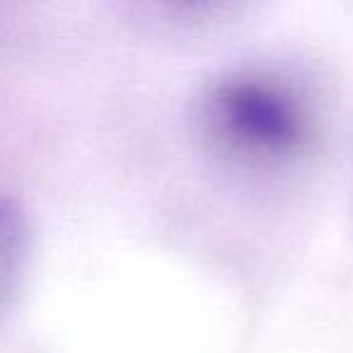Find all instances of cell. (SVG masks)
Segmentation results:
<instances>
[{
  "label": "cell",
  "instance_id": "6da1fadb",
  "mask_svg": "<svg viewBox=\"0 0 353 353\" xmlns=\"http://www.w3.org/2000/svg\"><path fill=\"white\" fill-rule=\"evenodd\" d=\"M206 121L228 148L266 160L298 155L310 136L303 99L283 80L261 73L221 80L206 102Z\"/></svg>",
  "mask_w": 353,
  "mask_h": 353
}]
</instances>
